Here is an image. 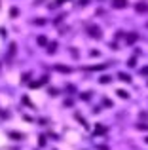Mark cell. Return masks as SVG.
<instances>
[{"label":"cell","instance_id":"cell-1","mask_svg":"<svg viewBox=\"0 0 148 150\" xmlns=\"http://www.w3.org/2000/svg\"><path fill=\"white\" fill-rule=\"evenodd\" d=\"M135 10H137L139 13H146V12H148V4H144V2H139V4L135 6Z\"/></svg>","mask_w":148,"mask_h":150},{"label":"cell","instance_id":"cell-2","mask_svg":"<svg viewBox=\"0 0 148 150\" xmlns=\"http://www.w3.org/2000/svg\"><path fill=\"white\" fill-rule=\"evenodd\" d=\"M89 32H91V36H95V38H101V29H97V27H89Z\"/></svg>","mask_w":148,"mask_h":150},{"label":"cell","instance_id":"cell-3","mask_svg":"<svg viewBox=\"0 0 148 150\" xmlns=\"http://www.w3.org/2000/svg\"><path fill=\"white\" fill-rule=\"evenodd\" d=\"M112 6L114 8H123L125 6V0H112Z\"/></svg>","mask_w":148,"mask_h":150},{"label":"cell","instance_id":"cell-4","mask_svg":"<svg viewBox=\"0 0 148 150\" xmlns=\"http://www.w3.org/2000/svg\"><path fill=\"white\" fill-rule=\"evenodd\" d=\"M118 76H120V78H122L123 82H131V76H129V74H125V72H120Z\"/></svg>","mask_w":148,"mask_h":150},{"label":"cell","instance_id":"cell-5","mask_svg":"<svg viewBox=\"0 0 148 150\" xmlns=\"http://www.w3.org/2000/svg\"><path fill=\"white\" fill-rule=\"evenodd\" d=\"M137 38H139L137 34H129V36H127V44H133V42H137Z\"/></svg>","mask_w":148,"mask_h":150},{"label":"cell","instance_id":"cell-6","mask_svg":"<svg viewBox=\"0 0 148 150\" xmlns=\"http://www.w3.org/2000/svg\"><path fill=\"white\" fill-rule=\"evenodd\" d=\"M55 69H57V70H61V72H70V69H68V67H63V65H57Z\"/></svg>","mask_w":148,"mask_h":150},{"label":"cell","instance_id":"cell-7","mask_svg":"<svg viewBox=\"0 0 148 150\" xmlns=\"http://www.w3.org/2000/svg\"><path fill=\"white\" fill-rule=\"evenodd\" d=\"M118 95H120L122 99H127V97H129V95H127V91H123V89H120V91H118Z\"/></svg>","mask_w":148,"mask_h":150},{"label":"cell","instance_id":"cell-8","mask_svg":"<svg viewBox=\"0 0 148 150\" xmlns=\"http://www.w3.org/2000/svg\"><path fill=\"white\" fill-rule=\"evenodd\" d=\"M108 82H110V76H103L101 78V84H108Z\"/></svg>","mask_w":148,"mask_h":150},{"label":"cell","instance_id":"cell-9","mask_svg":"<svg viewBox=\"0 0 148 150\" xmlns=\"http://www.w3.org/2000/svg\"><path fill=\"white\" fill-rule=\"evenodd\" d=\"M38 44L44 46V44H46V38H44V36H40V38H38Z\"/></svg>","mask_w":148,"mask_h":150},{"label":"cell","instance_id":"cell-10","mask_svg":"<svg viewBox=\"0 0 148 150\" xmlns=\"http://www.w3.org/2000/svg\"><path fill=\"white\" fill-rule=\"evenodd\" d=\"M104 131H106L104 127H97V129H95V133H104Z\"/></svg>","mask_w":148,"mask_h":150},{"label":"cell","instance_id":"cell-11","mask_svg":"<svg viewBox=\"0 0 148 150\" xmlns=\"http://www.w3.org/2000/svg\"><path fill=\"white\" fill-rule=\"evenodd\" d=\"M55 48H57V44H55V42H53V44L50 46V53H51V51H55Z\"/></svg>","mask_w":148,"mask_h":150},{"label":"cell","instance_id":"cell-12","mask_svg":"<svg viewBox=\"0 0 148 150\" xmlns=\"http://www.w3.org/2000/svg\"><path fill=\"white\" fill-rule=\"evenodd\" d=\"M141 74H146V76H148V67H144V69L141 70Z\"/></svg>","mask_w":148,"mask_h":150},{"label":"cell","instance_id":"cell-13","mask_svg":"<svg viewBox=\"0 0 148 150\" xmlns=\"http://www.w3.org/2000/svg\"><path fill=\"white\" fill-rule=\"evenodd\" d=\"M146 143H148V137H146Z\"/></svg>","mask_w":148,"mask_h":150}]
</instances>
